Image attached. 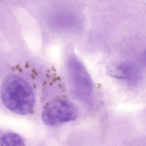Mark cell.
I'll list each match as a JSON object with an SVG mask.
<instances>
[{
    "label": "cell",
    "instance_id": "obj_1",
    "mask_svg": "<svg viewBox=\"0 0 146 146\" xmlns=\"http://www.w3.org/2000/svg\"><path fill=\"white\" fill-rule=\"evenodd\" d=\"M1 96L8 109L19 115L29 114L34 107L35 97L30 85L15 74L8 75L1 87Z\"/></svg>",
    "mask_w": 146,
    "mask_h": 146
},
{
    "label": "cell",
    "instance_id": "obj_2",
    "mask_svg": "<svg viewBox=\"0 0 146 146\" xmlns=\"http://www.w3.org/2000/svg\"><path fill=\"white\" fill-rule=\"evenodd\" d=\"M79 111L76 106L66 99L54 101L47 105L42 114L46 125L55 126L77 119Z\"/></svg>",
    "mask_w": 146,
    "mask_h": 146
},
{
    "label": "cell",
    "instance_id": "obj_3",
    "mask_svg": "<svg viewBox=\"0 0 146 146\" xmlns=\"http://www.w3.org/2000/svg\"><path fill=\"white\" fill-rule=\"evenodd\" d=\"M69 65L70 73L76 93L83 97L87 96L91 93L92 83L86 69L76 60L70 61Z\"/></svg>",
    "mask_w": 146,
    "mask_h": 146
},
{
    "label": "cell",
    "instance_id": "obj_4",
    "mask_svg": "<svg viewBox=\"0 0 146 146\" xmlns=\"http://www.w3.org/2000/svg\"><path fill=\"white\" fill-rule=\"evenodd\" d=\"M107 73L114 78L131 82L135 81L138 76L136 67L129 63H115L111 65L107 69Z\"/></svg>",
    "mask_w": 146,
    "mask_h": 146
},
{
    "label": "cell",
    "instance_id": "obj_5",
    "mask_svg": "<svg viewBox=\"0 0 146 146\" xmlns=\"http://www.w3.org/2000/svg\"><path fill=\"white\" fill-rule=\"evenodd\" d=\"M1 146H25V145L23 139L19 135L8 133L2 137Z\"/></svg>",
    "mask_w": 146,
    "mask_h": 146
},
{
    "label": "cell",
    "instance_id": "obj_6",
    "mask_svg": "<svg viewBox=\"0 0 146 146\" xmlns=\"http://www.w3.org/2000/svg\"><path fill=\"white\" fill-rule=\"evenodd\" d=\"M142 58H143V61H144L145 63L146 64V51L144 52L142 56Z\"/></svg>",
    "mask_w": 146,
    "mask_h": 146
}]
</instances>
